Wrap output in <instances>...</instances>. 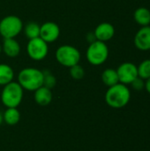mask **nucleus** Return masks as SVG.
Segmentation results:
<instances>
[{
    "label": "nucleus",
    "mask_w": 150,
    "mask_h": 151,
    "mask_svg": "<svg viewBox=\"0 0 150 151\" xmlns=\"http://www.w3.org/2000/svg\"><path fill=\"white\" fill-rule=\"evenodd\" d=\"M131 99V91L127 85L118 83L110 87L105 94L106 104L114 109H120L128 104Z\"/></svg>",
    "instance_id": "1"
},
{
    "label": "nucleus",
    "mask_w": 150,
    "mask_h": 151,
    "mask_svg": "<svg viewBox=\"0 0 150 151\" xmlns=\"http://www.w3.org/2000/svg\"><path fill=\"white\" fill-rule=\"evenodd\" d=\"M18 83L23 89L35 91L43 86V72L34 67L24 68L18 74Z\"/></svg>",
    "instance_id": "2"
},
{
    "label": "nucleus",
    "mask_w": 150,
    "mask_h": 151,
    "mask_svg": "<svg viewBox=\"0 0 150 151\" xmlns=\"http://www.w3.org/2000/svg\"><path fill=\"white\" fill-rule=\"evenodd\" d=\"M24 89L18 82L11 81L5 86L1 92V101L7 108H17L22 102Z\"/></svg>",
    "instance_id": "3"
},
{
    "label": "nucleus",
    "mask_w": 150,
    "mask_h": 151,
    "mask_svg": "<svg viewBox=\"0 0 150 151\" xmlns=\"http://www.w3.org/2000/svg\"><path fill=\"white\" fill-rule=\"evenodd\" d=\"M86 56L88 63L92 65H101L109 58V47L106 42L96 40L89 44Z\"/></svg>",
    "instance_id": "4"
},
{
    "label": "nucleus",
    "mask_w": 150,
    "mask_h": 151,
    "mask_svg": "<svg viewBox=\"0 0 150 151\" xmlns=\"http://www.w3.org/2000/svg\"><path fill=\"white\" fill-rule=\"evenodd\" d=\"M56 59L61 65L70 68L80 63V52L72 45H62L56 50Z\"/></svg>",
    "instance_id": "5"
},
{
    "label": "nucleus",
    "mask_w": 150,
    "mask_h": 151,
    "mask_svg": "<svg viewBox=\"0 0 150 151\" xmlns=\"http://www.w3.org/2000/svg\"><path fill=\"white\" fill-rule=\"evenodd\" d=\"M22 20L15 15L6 16L0 21V35L4 39L15 38L22 31Z\"/></svg>",
    "instance_id": "6"
},
{
    "label": "nucleus",
    "mask_w": 150,
    "mask_h": 151,
    "mask_svg": "<svg viewBox=\"0 0 150 151\" xmlns=\"http://www.w3.org/2000/svg\"><path fill=\"white\" fill-rule=\"evenodd\" d=\"M27 52L29 58L35 61H41L44 59L49 52L48 43L41 37L29 40L27 45Z\"/></svg>",
    "instance_id": "7"
},
{
    "label": "nucleus",
    "mask_w": 150,
    "mask_h": 151,
    "mask_svg": "<svg viewBox=\"0 0 150 151\" xmlns=\"http://www.w3.org/2000/svg\"><path fill=\"white\" fill-rule=\"evenodd\" d=\"M119 82L125 85L131 84L138 77L137 65L132 62L122 63L117 69Z\"/></svg>",
    "instance_id": "8"
},
{
    "label": "nucleus",
    "mask_w": 150,
    "mask_h": 151,
    "mask_svg": "<svg viewBox=\"0 0 150 151\" xmlns=\"http://www.w3.org/2000/svg\"><path fill=\"white\" fill-rule=\"evenodd\" d=\"M60 35V28L55 22L48 21L40 27V37L47 43H51L57 40Z\"/></svg>",
    "instance_id": "9"
},
{
    "label": "nucleus",
    "mask_w": 150,
    "mask_h": 151,
    "mask_svg": "<svg viewBox=\"0 0 150 151\" xmlns=\"http://www.w3.org/2000/svg\"><path fill=\"white\" fill-rule=\"evenodd\" d=\"M134 45L141 51L150 50V26L141 27L134 36Z\"/></svg>",
    "instance_id": "10"
},
{
    "label": "nucleus",
    "mask_w": 150,
    "mask_h": 151,
    "mask_svg": "<svg viewBox=\"0 0 150 151\" xmlns=\"http://www.w3.org/2000/svg\"><path fill=\"white\" fill-rule=\"evenodd\" d=\"M94 35L97 41L106 42L113 38L115 35V27L109 22H103L95 27Z\"/></svg>",
    "instance_id": "11"
},
{
    "label": "nucleus",
    "mask_w": 150,
    "mask_h": 151,
    "mask_svg": "<svg viewBox=\"0 0 150 151\" xmlns=\"http://www.w3.org/2000/svg\"><path fill=\"white\" fill-rule=\"evenodd\" d=\"M34 95V99L35 103L41 106H47L52 101V92L51 89L42 86L38 89H36Z\"/></svg>",
    "instance_id": "12"
},
{
    "label": "nucleus",
    "mask_w": 150,
    "mask_h": 151,
    "mask_svg": "<svg viewBox=\"0 0 150 151\" xmlns=\"http://www.w3.org/2000/svg\"><path fill=\"white\" fill-rule=\"evenodd\" d=\"M2 50L9 58H16L20 52V45L15 38L4 39Z\"/></svg>",
    "instance_id": "13"
},
{
    "label": "nucleus",
    "mask_w": 150,
    "mask_h": 151,
    "mask_svg": "<svg viewBox=\"0 0 150 151\" xmlns=\"http://www.w3.org/2000/svg\"><path fill=\"white\" fill-rule=\"evenodd\" d=\"M133 18L135 22L141 26H149L150 25V10L146 7H139L135 10L133 13Z\"/></svg>",
    "instance_id": "14"
},
{
    "label": "nucleus",
    "mask_w": 150,
    "mask_h": 151,
    "mask_svg": "<svg viewBox=\"0 0 150 151\" xmlns=\"http://www.w3.org/2000/svg\"><path fill=\"white\" fill-rule=\"evenodd\" d=\"M102 81L104 83V85H106L109 88L119 83L117 70L112 68L105 69L102 73Z\"/></svg>",
    "instance_id": "15"
},
{
    "label": "nucleus",
    "mask_w": 150,
    "mask_h": 151,
    "mask_svg": "<svg viewBox=\"0 0 150 151\" xmlns=\"http://www.w3.org/2000/svg\"><path fill=\"white\" fill-rule=\"evenodd\" d=\"M13 78V69L6 64H0V86H5L11 82Z\"/></svg>",
    "instance_id": "16"
},
{
    "label": "nucleus",
    "mask_w": 150,
    "mask_h": 151,
    "mask_svg": "<svg viewBox=\"0 0 150 151\" xmlns=\"http://www.w3.org/2000/svg\"><path fill=\"white\" fill-rule=\"evenodd\" d=\"M4 121L9 126H15L20 120V113L17 108H7L4 111Z\"/></svg>",
    "instance_id": "17"
},
{
    "label": "nucleus",
    "mask_w": 150,
    "mask_h": 151,
    "mask_svg": "<svg viewBox=\"0 0 150 151\" xmlns=\"http://www.w3.org/2000/svg\"><path fill=\"white\" fill-rule=\"evenodd\" d=\"M40 27L37 23L35 22H29L27 24V26L24 28V32L26 36L31 40L34 38L40 37Z\"/></svg>",
    "instance_id": "18"
},
{
    "label": "nucleus",
    "mask_w": 150,
    "mask_h": 151,
    "mask_svg": "<svg viewBox=\"0 0 150 151\" xmlns=\"http://www.w3.org/2000/svg\"><path fill=\"white\" fill-rule=\"evenodd\" d=\"M138 76L144 81L150 78V59H145L139 65H137Z\"/></svg>",
    "instance_id": "19"
},
{
    "label": "nucleus",
    "mask_w": 150,
    "mask_h": 151,
    "mask_svg": "<svg viewBox=\"0 0 150 151\" xmlns=\"http://www.w3.org/2000/svg\"><path fill=\"white\" fill-rule=\"evenodd\" d=\"M42 72H43V86L50 89L53 88L57 84L56 77L49 70H45Z\"/></svg>",
    "instance_id": "20"
},
{
    "label": "nucleus",
    "mask_w": 150,
    "mask_h": 151,
    "mask_svg": "<svg viewBox=\"0 0 150 151\" xmlns=\"http://www.w3.org/2000/svg\"><path fill=\"white\" fill-rule=\"evenodd\" d=\"M70 75L74 80H81L85 76V70L79 64L75 65L70 67Z\"/></svg>",
    "instance_id": "21"
},
{
    "label": "nucleus",
    "mask_w": 150,
    "mask_h": 151,
    "mask_svg": "<svg viewBox=\"0 0 150 151\" xmlns=\"http://www.w3.org/2000/svg\"><path fill=\"white\" fill-rule=\"evenodd\" d=\"M133 88L136 91H141L142 89L145 88V81L141 78H140L139 76L131 83Z\"/></svg>",
    "instance_id": "22"
},
{
    "label": "nucleus",
    "mask_w": 150,
    "mask_h": 151,
    "mask_svg": "<svg viewBox=\"0 0 150 151\" xmlns=\"http://www.w3.org/2000/svg\"><path fill=\"white\" fill-rule=\"evenodd\" d=\"M87 39H88V41L89 42V43H91V42H93L96 41V39H95V36L94 33H89V34L87 35Z\"/></svg>",
    "instance_id": "23"
},
{
    "label": "nucleus",
    "mask_w": 150,
    "mask_h": 151,
    "mask_svg": "<svg viewBox=\"0 0 150 151\" xmlns=\"http://www.w3.org/2000/svg\"><path fill=\"white\" fill-rule=\"evenodd\" d=\"M145 88L148 91V93L150 94V78L147 81H145Z\"/></svg>",
    "instance_id": "24"
},
{
    "label": "nucleus",
    "mask_w": 150,
    "mask_h": 151,
    "mask_svg": "<svg viewBox=\"0 0 150 151\" xmlns=\"http://www.w3.org/2000/svg\"><path fill=\"white\" fill-rule=\"evenodd\" d=\"M3 121H4V118H3V115L0 113V125L3 123Z\"/></svg>",
    "instance_id": "25"
},
{
    "label": "nucleus",
    "mask_w": 150,
    "mask_h": 151,
    "mask_svg": "<svg viewBox=\"0 0 150 151\" xmlns=\"http://www.w3.org/2000/svg\"><path fill=\"white\" fill-rule=\"evenodd\" d=\"M1 51H2V46H1V44H0V53H1Z\"/></svg>",
    "instance_id": "26"
}]
</instances>
